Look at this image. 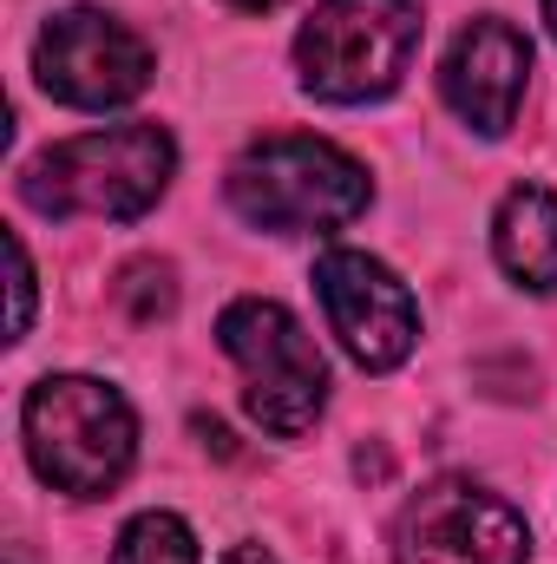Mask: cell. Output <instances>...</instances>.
<instances>
[{
  "label": "cell",
  "mask_w": 557,
  "mask_h": 564,
  "mask_svg": "<svg viewBox=\"0 0 557 564\" xmlns=\"http://www.w3.org/2000/svg\"><path fill=\"white\" fill-rule=\"evenodd\" d=\"M171 171H177L171 132H157V126H106V132H79L66 144H46L20 171V197L40 217L132 224L171 191Z\"/></svg>",
  "instance_id": "cell-1"
},
{
  "label": "cell",
  "mask_w": 557,
  "mask_h": 564,
  "mask_svg": "<svg viewBox=\"0 0 557 564\" xmlns=\"http://www.w3.org/2000/svg\"><path fill=\"white\" fill-rule=\"evenodd\" d=\"M20 433H26L33 473L73 499H106L139 459L132 401L92 375H46L20 408Z\"/></svg>",
  "instance_id": "cell-2"
},
{
  "label": "cell",
  "mask_w": 557,
  "mask_h": 564,
  "mask_svg": "<svg viewBox=\"0 0 557 564\" xmlns=\"http://www.w3.org/2000/svg\"><path fill=\"white\" fill-rule=\"evenodd\" d=\"M374 184L368 171L328 139H256L230 164V204L243 224L276 230V237H315V230H341L368 210Z\"/></svg>",
  "instance_id": "cell-3"
},
{
  "label": "cell",
  "mask_w": 557,
  "mask_h": 564,
  "mask_svg": "<svg viewBox=\"0 0 557 564\" xmlns=\"http://www.w3.org/2000/svg\"><path fill=\"white\" fill-rule=\"evenodd\" d=\"M419 53L414 0H321L295 33L302 93L321 106H368L401 86Z\"/></svg>",
  "instance_id": "cell-4"
},
{
  "label": "cell",
  "mask_w": 557,
  "mask_h": 564,
  "mask_svg": "<svg viewBox=\"0 0 557 564\" xmlns=\"http://www.w3.org/2000/svg\"><path fill=\"white\" fill-rule=\"evenodd\" d=\"M223 355L243 368V408L256 414L263 433L295 440L321 421L328 408V361L315 348V335L270 295H243L223 308L217 322Z\"/></svg>",
  "instance_id": "cell-5"
},
{
  "label": "cell",
  "mask_w": 557,
  "mask_h": 564,
  "mask_svg": "<svg viewBox=\"0 0 557 564\" xmlns=\"http://www.w3.org/2000/svg\"><path fill=\"white\" fill-rule=\"evenodd\" d=\"M33 79L73 112H119L151 86V46L106 7H66L33 40Z\"/></svg>",
  "instance_id": "cell-6"
},
{
  "label": "cell",
  "mask_w": 557,
  "mask_h": 564,
  "mask_svg": "<svg viewBox=\"0 0 557 564\" xmlns=\"http://www.w3.org/2000/svg\"><path fill=\"white\" fill-rule=\"evenodd\" d=\"M525 519L479 479H433L394 519V564H525Z\"/></svg>",
  "instance_id": "cell-7"
},
{
  "label": "cell",
  "mask_w": 557,
  "mask_h": 564,
  "mask_svg": "<svg viewBox=\"0 0 557 564\" xmlns=\"http://www.w3.org/2000/svg\"><path fill=\"white\" fill-rule=\"evenodd\" d=\"M315 295H321L328 328L341 335V348L368 375H387V368H401L414 355L419 308H414V295H407V282L394 276L381 257H368V250H321Z\"/></svg>",
  "instance_id": "cell-8"
},
{
  "label": "cell",
  "mask_w": 557,
  "mask_h": 564,
  "mask_svg": "<svg viewBox=\"0 0 557 564\" xmlns=\"http://www.w3.org/2000/svg\"><path fill=\"white\" fill-rule=\"evenodd\" d=\"M525 86H532V40L499 13L472 20L439 59V93L459 112V126H472L479 139L512 132V119L525 106Z\"/></svg>",
  "instance_id": "cell-9"
},
{
  "label": "cell",
  "mask_w": 557,
  "mask_h": 564,
  "mask_svg": "<svg viewBox=\"0 0 557 564\" xmlns=\"http://www.w3.org/2000/svg\"><path fill=\"white\" fill-rule=\"evenodd\" d=\"M492 257L518 289L557 295V197L545 184L505 191V204L492 217Z\"/></svg>",
  "instance_id": "cell-10"
},
{
  "label": "cell",
  "mask_w": 557,
  "mask_h": 564,
  "mask_svg": "<svg viewBox=\"0 0 557 564\" xmlns=\"http://www.w3.org/2000/svg\"><path fill=\"white\" fill-rule=\"evenodd\" d=\"M112 564H204V552H197V539H190V525L177 512H139L119 532Z\"/></svg>",
  "instance_id": "cell-11"
},
{
  "label": "cell",
  "mask_w": 557,
  "mask_h": 564,
  "mask_svg": "<svg viewBox=\"0 0 557 564\" xmlns=\"http://www.w3.org/2000/svg\"><path fill=\"white\" fill-rule=\"evenodd\" d=\"M7 263H13V322H7V335L20 341L26 322H33V263H26V243L20 237H7Z\"/></svg>",
  "instance_id": "cell-12"
},
{
  "label": "cell",
  "mask_w": 557,
  "mask_h": 564,
  "mask_svg": "<svg viewBox=\"0 0 557 564\" xmlns=\"http://www.w3.org/2000/svg\"><path fill=\"white\" fill-rule=\"evenodd\" d=\"M223 564H276V558H270L263 545H237V552H230V558H223Z\"/></svg>",
  "instance_id": "cell-13"
},
{
  "label": "cell",
  "mask_w": 557,
  "mask_h": 564,
  "mask_svg": "<svg viewBox=\"0 0 557 564\" xmlns=\"http://www.w3.org/2000/svg\"><path fill=\"white\" fill-rule=\"evenodd\" d=\"M223 7H237V13H270V7H282V0H223Z\"/></svg>",
  "instance_id": "cell-14"
},
{
  "label": "cell",
  "mask_w": 557,
  "mask_h": 564,
  "mask_svg": "<svg viewBox=\"0 0 557 564\" xmlns=\"http://www.w3.org/2000/svg\"><path fill=\"white\" fill-rule=\"evenodd\" d=\"M545 20H551V33H557V0H545Z\"/></svg>",
  "instance_id": "cell-15"
}]
</instances>
